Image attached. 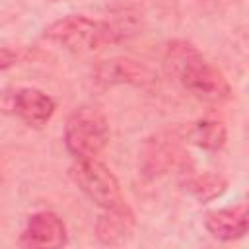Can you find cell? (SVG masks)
Instances as JSON below:
<instances>
[{
    "mask_svg": "<svg viewBox=\"0 0 249 249\" xmlns=\"http://www.w3.org/2000/svg\"><path fill=\"white\" fill-rule=\"evenodd\" d=\"M66 241H68L66 224L58 214L49 210L31 214L19 237V245L27 249H58L66 245Z\"/></svg>",
    "mask_w": 249,
    "mask_h": 249,
    "instance_id": "8992f818",
    "label": "cell"
},
{
    "mask_svg": "<svg viewBox=\"0 0 249 249\" xmlns=\"http://www.w3.org/2000/svg\"><path fill=\"white\" fill-rule=\"evenodd\" d=\"M132 228H134V214L126 202L119 208L105 210L95 222L97 239L105 245L123 243L132 233Z\"/></svg>",
    "mask_w": 249,
    "mask_h": 249,
    "instance_id": "ba28073f",
    "label": "cell"
},
{
    "mask_svg": "<svg viewBox=\"0 0 249 249\" xmlns=\"http://www.w3.org/2000/svg\"><path fill=\"white\" fill-rule=\"evenodd\" d=\"M18 62V53L8 47H0V72L12 68Z\"/></svg>",
    "mask_w": 249,
    "mask_h": 249,
    "instance_id": "4fadbf2b",
    "label": "cell"
},
{
    "mask_svg": "<svg viewBox=\"0 0 249 249\" xmlns=\"http://www.w3.org/2000/svg\"><path fill=\"white\" fill-rule=\"evenodd\" d=\"M97 80L105 84H146L154 80V72L136 60L119 58V60H107L101 62L95 70Z\"/></svg>",
    "mask_w": 249,
    "mask_h": 249,
    "instance_id": "9c48e42d",
    "label": "cell"
},
{
    "mask_svg": "<svg viewBox=\"0 0 249 249\" xmlns=\"http://www.w3.org/2000/svg\"><path fill=\"white\" fill-rule=\"evenodd\" d=\"M49 2H60V0H49Z\"/></svg>",
    "mask_w": 249,
    "mask_h": 249,
    "instance_id": "5bb4252c",
    "label": "cell"
},
{
    "mask_svg": "<svg viewBox=\"0 0 249 249\" xmlns=\"http://www.w3.org/2000/svg\"><path fill=\"white\" fill-rule=\"evenodd\" d=\"M109 121L95 105L76 107L64 124V144L76 160L99 156L109 142Z\"/></svg>",
    "mask_w": 249,
    "mask_h": 249,
    "instance_id": "3957f363",
    "label": "cell"
},
{
    "mask_svg": "<svg viewBox=\"0 0 249 249\" xmlns=\"http://www.w3.org/2000/svg\"><path fill=\"white\" fill-rule=\"evenodd\" d=\"M121 31L109 21L91 19L86 16H66L53 21L45 29V39L72 53H91L121 41Z\"/></svg>",
    "mask_w": 249,
    "mask_h": 249,
    "instance_id": "7a4b0ae2",
    "label": "cell"
},
{
    "mask_svg": "<svg viewBox=\"0 0 249 249\" xmlns=\"http://www.w3.org/2000/svg\"><path fill=\"white\" fill-rule=\"evenodd\" d=\"M70 175L80 191L99 208L111 210L124 204L117 177L107 165H103L95 158L76 160V163L70 167Z\"/></svg>",
    "mask_w": 249,
    "mask_h": 249,
    "instance_id": "277c9868",
    "label": "cell"
},
{
    "mask_svg": "<svg viewBox=\"0 0 249 249\" xmlns=\"http://www.w3.org/2000/svg\"><path fill=\"white\" fill-rule=\"evenodd\" d=\"M189 140L202 148V150H208V152H218L224 148L226 144V126L220 123V121H212V119H202V121H196L189 132H187Z\"/></svg>",
    "mask_w": 249,
    "mask_h": 249,
    "instance_id": "30bf717a",
    "label": "cell"
},
{
    "mask_svg": "<svg viewBox=\"0 0 249 249\" xmlns=\"http://www.w3.org/2000/svg\"><path fill=\"white\" fill-rule=\"evenodd\" d=\"M54 99L39 88L0 89V113L16 115L29 126H43L54 115Z\"/></svg>",
    "mask_w": 249,
    "mask_h": 249,
    "instance_id": "5b68a950",
    "label": "cell"
},
{
    "mask_svg": "<svg viewBox=\"0 0 249 249\" xmlns=\"http://www.w3.org/2000/svg\"><path fill=\"white\" fill-rule=\"evenodd\" d=\"M185 189L198 202H210L226 193L228 179L220 173H198V175H193L191 179H187Z\"/></svg>",
    "mask_w": 249,
    "mask_h": 249,
    "instance_id": "8fae6325",
    "label": "cell"
},
{
    "mask_svg": "<svg viewBox=\"0 0 249 249\" xmlns=\"http://www.w3.org/2000/svg\"><path fill=\"white\" fill-rule=\"evenodd\" d=\"M165 66L169 74L198 99L220 103L231 97V88L222 70L210 64L202 53L185 39L167 45Z\"/></svg>",
    "mask_w": 249,
    "mask_h": 249,
    "instance_id": "6da1fadb",
    "label": "cell"
},
{
    "mask_svg": "<svg viewBox=\"0 0 249 249\" xmlns=\"http://www.w3.org/2000/svg\"><path fill=\"white\" fill-rule=\"evenodd\" d=\"M247 220H249L247 202H237L233 206L206 212L204 228L212 237L220 241H233L247 233Z\"/></svg>",
    "mask_w": 249,
    "mask_h": 249,
    "instance_id": "52a82bcc",
    "label": "cell"
},
{
    "mask_svg": "<svg viewBox=\"0 0 249 249\" xmlns=\"http://www.w3.org/2000/svg\"><path fill=\"white\" fill-rule=\"evenodd\" d=\"M175 154H177L175 144L165 142V138L148 140L144 146V156H142L144 158V171L150 175L165 171L169 165H173Z\"/></svg>",
    "mask_w": 249,
    "mask_h": 249,
    "instance_id": "7c38bea8",
    "label": "cell"
}]
</instances>
